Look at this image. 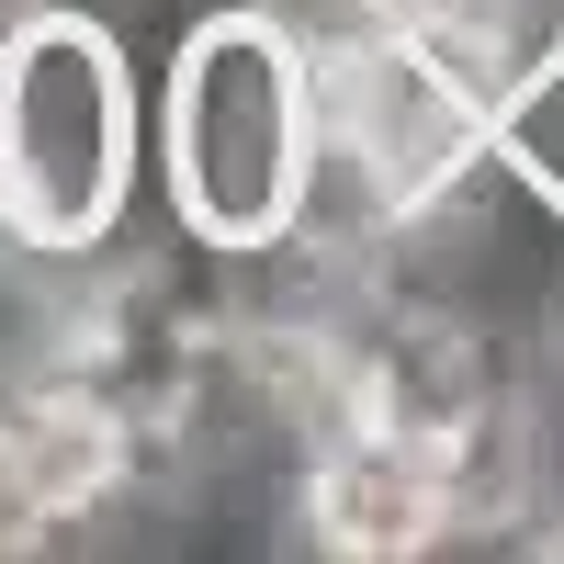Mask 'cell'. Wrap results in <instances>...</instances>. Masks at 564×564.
Masks as SVG:
<instances>
[{
    "mask_svg": "<svg viewBox=\"0 0 564 564\" xmlns=\"http://www.w3.org/2000/svg\"><path fill=\"white\" fill-rule=\"evenodd\" d=\"M316 79L271 0H193L148 34V215L181 249H249L305 193Z\"/></svg>",
    "mask_w": 564,
    "mask_h": 564,
    "instance_id": "obj_1",
    "label": "cell"
},
{
    "mask_svg": "<svg viewBox=\"0 0 564 564\" xmlns=\"http://www.w3.org/2000/svg\"><path fill=\"white\" fill-rule=\"evenodd\" d=\"M148 204V45L102 0H23L0 23V226L90 249Z\"/></svg>",
    "mask_w": 564,
    "mask_h": 564,
    "instance_id": "obj_2",
    "label": "cell"
}]
</instances>
